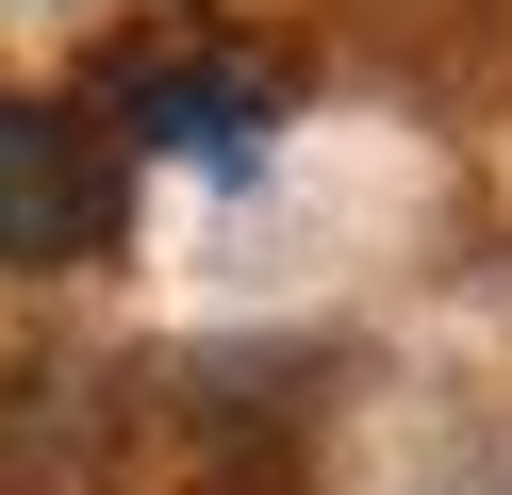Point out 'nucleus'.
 Instances as JSON below:
<instances>
[{
	"label": "nucleus",
	"instance_id": "f03ea898",
	"mask_svg": "<svg viewBox=\"0 0 512 495\" xmlns=\"http://www.w3.org/2000/svg\"><path fill=\"white\" fill-rule=\"evenodd\" d=\"M116 165H133V149H100L67 99H17V83H0V264L116 248Z\"/></svg>",
	"mask_w": 512,
	"mask_h": 495
},
{
	"label": "nucleus",
	"instance_id": "f257e3e1",
	"mask_svg": "<svg viewBox=\"0 0 512 495\" xmlns=\"http://www.w3.org/2000/svg\"><path fill=\"white\" fill-rule=\"evenodd\" d=\"M100 116H116V149L248 165L281 132V66H248L232 33H133V50H100Z\"/></svg>",
	"mask_w": 512,
	"mask_h": 495
}]
</instances>
